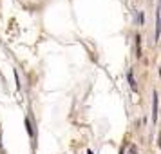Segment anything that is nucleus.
<instances>
[{"label": "nucleus", "mask_w": 161, "mask_h": 154, "mask_svg": "<svg viewBox=\"0 0 161 154\" xmlns=\"http://www.w3.org/2000/svg\"><path fill=\"white\" fill-rule=\"evenodd\" d=\"M152 111H154L152 120L156 122V120H157V93H154V107H152Z\"/></svg>", "instance_id": "f257e3e1"}, {"label": "nucleus", "mask_w": 161, "mask_h": 154, "mask_svg": "<svg viewBox=\"0 0 161 154\" xmlns=\"http://www.w3.org/2000/svg\"><path fill=\"white\" fill-rule=\"evenodd\" d=\"M87 154H93V152H87Z\"/></svg>", "instance_id": "39448f33"}, {"label": "nucleus", "mask_w": 161, "mask_h": 154, "mask_svg": "<svg viewBox=\"0 0 161 154\" xmlns=\"http://www.w3.org/2000/svg\"><path fill=\"white\" fill-rule=\"evenodd\" d=\"M157 145H159V147H161V136H159V141H157Z\"/></svg>", "instance_id": "20e7f679"}, {"label": "nucleus", "mask_w": 161, "mask_h": 154, "mask_svg": "<svg viewBox=\"0 0 161 154\" xmlns=\"http://www.w3.org/2000/svg\"><path fill=\"white\" fill-rule=\"evenodd\" d=\"M127 76H129V83H130V87L136 91V80H134V76H132V73H129Z\"/></svg>", "instance_id": "f03ea898"}, {"label": "nucleus", "mask_w": 161, "mask_h": 154, "mask_svg": "<svg viewBox=\"0 0 161 154\" xmlns=\"http://www.w3.org/2000/svg\"><path fill=\"white\" fill-rule=\"evenodd\" d=\"M26 127H27V133L33 136V129H31V123H29V120H26Z\"/></svg>", "instance_id": "7ed1b4c3"}]
</instances>
